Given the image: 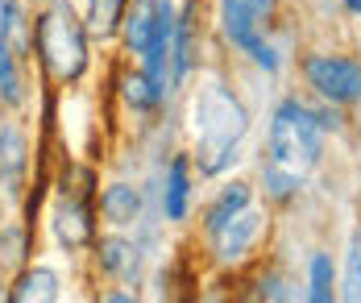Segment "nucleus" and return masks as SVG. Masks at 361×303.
I'll list each match as a JSON object with an SVG mask.
<instances>
[{
    "label": "nucleus",
    "mask_w": 361,
    "mask_h": 303,
    "mask_svg": "<svg viewBox=\"0 0 361 303\" xmlns=\"http://www.w3.org/2000/svg\"><path fill=\"white\" fill-rule=\"evenodd\" d=\"M37 58L50 71L54 83H75L87 67V30L79 25L75 8L67 0H50V8L37 17Z\"/></svg>",
    "instance_id": "f257e3e1"
},
{
    "label": "nucleus",
    "mask_w": 361,
    "mask_h": 303,
    "mask_svg": "<svg viewBox=\"0 0 361 303\" xmlns=\"http://www.w3.org/2000/svg\"><path fill=\"white\" fill-rule=\"evenodd\" d=\"M195 133H200V162L204 171H220L237 142L245 137V109L224 92V87H204L195 100Z\"/></svg>",
    "instance_id": "f03ea898"
},
{
    "label": "nucleus",
    "mask_w": 361,
    "mask_h": 303,
    "mask_svg": "<svg viewBox=\"0 0 361 303\" xmlns=\"http://www.w3.org/2000/svg\"><path fill=\"white\" fill-rule=\"evenodd\" d=\"M320 158V116L299 100H283L270 120V166L303 179Z\"/></svg>",
    "instance_id": "7ed1b4c3"
},
{
    "label": "nucleus",
    "mask_w": 361,
    "mask_h": 303,
    "mask_svg": "<svg viewBox=\"0 0 361 303\" xmlns=\"http://www.w3.org/2000/svg\"><path fill=\"white\" fill-rule=\"evenodd\" d=\"M270 8H274V0H220V30H224V38L233 46H241V50H250L253 63H262L266 71L279 67V54L257 38V30L270 17Z\"/></svg>",
    "instance_id": "20e7f679"
},
{
    "label": "nucleus",
    "mask_w": 361,
    "mask_h": 303,
    "mask_svg": "<svg viewBox=\"0 0 361 303\" xmlns=\"http://www.w3.org/2000/svg\"><path fill=\"white\" fill-rule=\"evenodd\" d=\"M307 83L332 104L361 100V67L353 58H341V54H312L307 58Z\"/></svg>",
    "instance_id": "39448f33"
},
{
    "label": "nucleus",
    "mask_w": 361,
    "mask_h": 303,
    "mask_svg": "<svg viewBox=\"0 0 361 303\" xmlns=\"http://www.w3.org/2000/svg\"><path fill=\"white\" fill-rule=\"evenodd\" d=\"M262 216L257 212H237L233 221H224V225L212 233V241H216V258H224V262H233V258H245V249H250L253 241H257V233H262Z\"/></svg>",
    "instance_id": "423d86ee"
},
{
    "label": "nucleus",
    "mask_w": 361,
    "mask_h": 303,
    "mask_svg": "<svg viewBox=\"0 0 361 303\" xmlns=\"http://www.w3.org/2000/svg\"><path fill=\"white\" fill-rule=\"evenodd\" d=\"M54 233L67 249H83L92 241V221H87V208L75 204V199H63L59 212H54Z\"/></svg>",
    "instance_id": "0eeeda50"
},
{
    "label": "nucleus",
    "mask_w": 361,
    "mask_h": 303,
    "mask_svg": "<svg viewBox=\"0 0 361 303\" xmlns=\"http://www.w3.org/2000/svg\"><path fill=\"white\" fill-rule=\"evenodd\" d=\"M158 30V0H137L133 13H125V42L133 54H145Z\"/></svg>",
    "instance_id": "6e6552de"
},
{
    "label": "nucleus",
    "mask_w": 361,
    "mask_h": 303,
    "mask_svg": "<svg viewBox=\"0 0 361 303\" xmlns=\"http://www.w3.org/2000/svg\"><path fill=\"white\" fill-rule=\"evenodd\" d=\"M137 208H142V195H137V187H129V183H112V187L100 195V212H104L109 225H129V221H137Z\"/></svg>",
    "instance_id": "1a4fd4ad"
},
{
    "label": "nucleus",
    "mask_w": 361,
    "mask_h": 303,
    "mask_svg": "<svg viewBox=\"0 0 361 303\" xmlns=\"http://www.w3.org/2000/svg\"><path fill=\"white\" fill-rule=\"evenodd\" d=\"M13 299L17 303H50L59 299V274L54 270H30L21 283H17V291H13Z\"/></svg>",
    "instance_id": "9d476101"
},
{
    "label": "nucleus",
    "mask_w": 361,
    "mask_h": 303,
    "mask_svg": "<svg viewBox=\"0 0 361 303\" xmlns=\"http://www.w3.org/2000/svg\"><path fill=\"white\" fill-rule=\"evenodd\" d=\"M187 195H191V179H187V158H175L166 171V216L183 221L187 216Z\"/></svg>",
    "instance_id": "9b49d317"
},
{
    "label": "nucleus",
    "mask_w": 361,
    "mask_h": 303,
    "mask_svg": "<svg viewBox=\"0 0 361 303\" xmlns=\"http://www.w3.org/2000/svg\"><path fill=\"white\" fill-rule=\"evenodd\" d=\"M241 208H250V187L245 183H233V187L220 191V199L208 208V233H216L224 221H233Z\"/></svg>",
    "instance_id": "f8f14e48"
},
{
    "label": "nucleus",
    "mask_w": 361,
    "mask_h": 303,
    "mask_svg": "<svg viewBox=\"0 0 361 303\" xmlns=\"http://www.w3.org/2000/svg\"><path fill=\"white\" fill-rule=\"evenodd\" d=\"M125 4H129V0H92V13H87L92 34H100V38L116 34V25L125 21Z\"/></svg>",
    "instance_id": "ddd939ff"
},
{
    "label": "nucleus",
    "mask_w": 361,
    "mask_h": 303,
    "mask_svg": "<svg viewBox=\"0 0 361 303\" xmlns=\"http://www.w3.org/2000/svg\"><path fill=\"white\" fill-rule=\"evenodd\" d=\"M0 92H4L8 104H21V79H17V63H13L8 38H0Z\"/></svg>",
    "instance_id": "4468645a"
},
{
    "label": "nucleus",
    "mask_w": 361,
    "mask_h": 303,
    "mask_svg": "<svg viewBox=\"0 0 361 303\" xmlns=\"http://www.w3.org/2000/svg\"><path fill=\"white\" fill-rule=\"evenodd\" d=\"M125 100H129L133 109H154V104L162 100V92H158V87H154V79L142 71V75L125 79Z\"/></svg>",
    "instance_id": "2eb2a0df"
},
{
    "label": "nucleus",
    "mask_w": 361,
    "mask_h": 303,
    "mask_svg": "<svg viewBox=\"0 0 361 303\" xmlns=\"http://www.w3.org/2000/svg\"><path fill=\"white\" fill-rule=\"evenodd\" d=\"M312 299L316 303L332 299V258L328 254H312Z\"/></svg>",
    "instance_id": "dca6fc26"
},
{
    "label": "nucleus",
    "mask_w": 361,
    "mask_h": 303,
    "mask_svg": "<svg viewBox=\"0 0 361 303\" xmlns=\"http://www.w3.org/2000/svg\"><path fill=\"white\" fill-rule=\"evenodd\" d=\"M345 299L361 303V237L349 245V262H345Z\"/></svg>",
    "instance_id": "f3484780"
},
{
    "label": "nucleus",
    "mask_w": 361,
    "mask_h": 303,
    "mask_svg": "<svg viewBox=\"0 0 361 303\" xmlns=\"http://www.w3.org/2000/svg\"><path fill=\"white\" fill-rule=\"evenodd\" d=\"M266 183H270V191L274 195H290V187L299 183L295 175H287V171H279V166H266Z\"/></svg>",
    "instance_id": "a211bd4d"
},
{
    "label": "nucleus",
    "mask_w": 361,
    "mask_h": 303,
    "mask_svg": "<svg viewBox=\"0 0 361 303\" xmlns=\"http://www.w3.org/2000/svg\"><path fill=\"white\" fill-rule=\"evenodd\" d=\"M345 8H349V13H361V0H345Z\"/></svg>",
    "instance_id": "6ab92c4d"
}]
</instances>
